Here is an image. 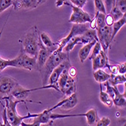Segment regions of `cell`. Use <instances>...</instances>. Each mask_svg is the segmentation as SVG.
I'll use <instances>...</instances> for the list:
<instances>
[{
  "label": "cell",
  "mask_w": 126,
  "mask_h": 126,
  "mask_svg": "<svg viewBox=\"0 0 126 126\" xmlns=\"http://www.w3.org/2000/svg\"><path fill=\"white\" fill-rule=\"evenodd\" d=\"M22 47L20 49L24 51L27 55L32 58H36L39 51L41 40L39 38V32L36 26L30 28L20 40Z\"/></svg>",
  "instance_id": "6da1fadb"
},
{
  "label": "cell",
  "mask_w": 126,
  "mask_h": 126,
  "mask_svg": "<svg viewBox=\"0 0 126 126\" xmlns=\"http://www.w3.org/2000/svg\"><path fill=\"white\" fill-rule=\"evenodd\" d=\"M68 59H70L69 53H65L63 51H58L56 50L50 55L48 61L40 71L42 80V86L48 85V79L52 71L61 63Z\"/></svg>",
  "instance_id": "7a4b0ae2"
},
{
  "label": "cell",
  "mask_w": 126,
  "mask_h": 126,
  "mask_svg": "<svg viewBox=\"0 0 126 126\" xmlns=\"http://www.w3.org/2000/svg\"><path fill=\"white\" fill-rule=\"evenodd\" d=\"M2 100H5V104L3 106L5 108L6 116H7V119H8L9 123L12 126H20V123L24 119H30L29 114H27V116H21L19 115L17 111V104H20V103L26 104L27 103L26 101L18 100H13V97L11 96L3 97V98H2Z\"/></svg>",
  "instance_id": "3957f363"
},
{
  "label": "cell",
  "mask_w": 126,
  "mask_h": 126,
  "mask_svg": "<svg viewBox=\"0 0 126 126\" xmlns=\"http://www.w3.org/2000/svg\"><path fill=\"white\" fill-rule=\"evenodd\" d=\"M49 88H53V89L56 90L58 92H60L58 88L57 87L56 85H45V86H41V87H39L36 88L27 89L24 87H23L22 85L17 84L14 88V89L11 92L9 96L12 97L13 98H15L16 100H24L26 102H30V103H37V104H41V102L32 101V100H28L27 98L32 91L41 90V89H49Z\"/></svg>",
  "instance_id": "277c9868"
},
{
  "label": "cell",
  "mask_w": 126,
  "mask_h": 126,
  "mask_svg": "<svg viewBox=\"0 0 126 126\" xmlns=\"http://www.w3.org/2000/svg\"><path fill=\"white\" fill-rule=\"evenodd\" d=\"M11 66L24 69V70L30 71L37 70L36 58L30 57L26 53H24L22 49H20L16 58L11 59Z\"/></svg>",
  "instance_id": "5b68a950"
},
{
  "label": "cell",
  "mask_w": 126,
  "mask_h": 126,
  "mask_svg": "<svg viewBox=\"0 0 126 126\" xmlns=\"http://www.w3.org/2000/svg\"><path fill=\"white\" fill-rule=\"evenodd\" d=\"M63 5H68L72 8V14L69 20L70 23L73 24H85L91 22V15L83 9L74 6L70 2V1H64Z\"/></svg>",
  "instance_id": "8992f818"
},
{
  "label": "cell",
  "mask_w": 126,
  "mask_h": 126,
  "mask_svg": "<svg viewBox=\"0 0 126 126\" xmlns=\"http://www.w3.org/2000/svg\"><path fill=\"white\" fill-rule=\"evenodd\" d=\"M89 29V25L88 24H73L72 27V29L68 35L61 39L58 42H56L57 45H58V49L57 51H62L63 47L66 45V43L70 41L71 39L80 36L82 34L87 31Z\"/></svg>",
  "instance_id": "52a82bcc"
},
{
  "label": "cell",
  "mask_w": 126,
  "mask_h": 126,
  "mask_svg": "<svg viewBox=\"0 0 126 126\" xmlns=\"http://www.w3.org/2000/svg\"><path fill=\"white\" fill-rule=\"evenodd\" d=\"M98 42L100 44L102 50L107 53L110 44L112 43V27L104 26L96 30Z\"/></svg>",
  "instance_id": "ba28073f"
},
{
  "label": "cell",
  "mask_w": 126,
  "mask_h": 126,
  "mask_svg": "<svg viewBox=\"0 0 126 126\" xmlns=\"http://www.w3.org/2000/svg\"><path fill=\"white\" fill-rule=\"evenodd\" d=\"M17 84V80L13 77L9 76H0V101H2V98L9 96Z\"/></svg>",
  "instance_id": "9c48e42d"
},
{
  "label": "cell",
  "mask_w": 126,
  "mask_h": 126,
  "mask_svg": "<svg viewBox=\"0 0 126 126\" xmlns=\"http://www.w3.org/2000/svg\"><path fill=\"white\" fill-rule=\"evenodd\" d=\"M57 49H58V46H55L52 48H47L44 46L42 42L40 43L39 51L36 57V66H37L38 71L39 72L41 71V70L45 66V63L48 61L50 55Z\"/></svg>",
  "instance_id": "30bf717a"
},
{
  "label": "cell",
  "mask_w": 126,
  "mask_h": 126,
  "mask_svg": "<svg viewBox=\"0 0 126 126\" xmlns=\"http://www.w3.org/2000/svg\"><path fill=\"white\" fill-rule=\"evenodd\" d=\"M46 1L45 0H17L13 2V7L15 10H32L35 9L38 6L45 3Z\"/></svg>",
  "instance_id": "8fae6325"
},
{
  "label": "cell",
  "mask_w": 126,
  "mask_h": 126,
  "mask_svg": "<svg viewBox=\"0 0 126 126\" xmlns=\"http://www.w3.org/2000/svg\"><path fill=\"white\" fill-rule=\"evenodd\" d=\"M70 66H71L70 59L66 60L65 61L61 63L58 66H57L52 71L51 74L49 76L48 85H57V82L58 81V79L61 76V75L62 74V73L63 72V70H66V69H69Z\"/></svg>",
  "instance_id": "7c38bea8"
},
{
  "label": "cell",
  "mask_w": 126,
  "mask_h": 126,
  "mask_svg": "<svg viewBox=\"0 0 126 126\" xmlns=\"http://www.w3.org/2000/svg\"><path fill=\"white\" fill-rule=\"evenodd\" d=\"M91 61H92L93 71H96L97 70H103L104 68H107L110 64L107 53H106L103 50H101L100 54L91 60Z\"/></svg>",
  "instance_id": "4fadbf2b"
},
{
  "label": "cell",
  "mask_w": 126,
  "mask_h": 126,
  "mask_svg": "<svg viewBox=\"0 0 126 126\" xmlns=\"http://www.w3.org/2000/svg\"><path fill=\"white\" fill-rule=\"evenodd\" d=\"M98 42L97 36V32L95 30L88 29L85 31L82 36H80V42L79 44L86 45L92 42Z\"/></svg>",
  "instance_id": "5bb4252c"
},
{
  "label": "cell",
  "mask_w": 126,
  "mask_h": 126,
  "mask_svg": "<svg viewBox=\"0 0 126 126\" xmlns=\"http://www.w3.org/2000/svg\"><path fill=\"white\" fill-rule=\"evenodd\" d=\"M97 42H92L91 43H88V44H86V45H84L82 48L79 50V61L82 63H84L89 57V54H91V49L94 47V45H95Z\"/></svg>",
  "instance_id": "9a60e30c"
},
{
  "label": "cell",
  "mask_w": 126,
  "mask_h": 126,
  "mask_svg": "<svg viewBox=\"0 0 126 126\" xmlns=\"http://www.w3.org/2000/svg\"><path fill=\"white\" fill-rule=\"evenodd\" d=\"M113 106H115L117 108H125L126 106V100H125V92L121 94L117 88L116 87L115 94L112 98Z\"/></svg>",
  "instance_id": "2e32d148"
},
{
  "label": "cell",
  "mask_w": 126,
  "mask_h": 126,
  "mask_svg": "<svg viewBox=\"0 0 126 126\" xmlns=\"http://www.w3.org/2000/svg\"><path fill=\"white\" fill-rule=\"evenodd\" d=\"M85 114V116L86 119V122L88 126H95L99 118L97 110L96 108H91L89 109Z\"/></svg>",
  "instance_id": "e0dca14e"
},
{
  "label": "cell",
  "mask_w": 126,
  "mask_h": 126,
  "mask_svg": "<svg viewBox=\"0 0 126 126\" xmlns=\"http://www.w3.org/2000/svg\"><path fill=\"white\" fill-rule=\"evenodd\" d=\"M78 104V94L77 92L73 93L70 96L66 97V101L64 104L60 107L64 110H69L74 108Z\"/></svg>",
  "instance_id": "ac0fdd59"
},
{
  "label": "cell",
  "mask_w": 126,
  "mask_h": 126,
  "mask_svg": "<svg viewBox=\"0 0 126 126\" xmlns=\"http://www.w3.org/2000/svg\"><path fill=\"white\" fill-rule=\"evenodd\" d=\"M93 77L97 82L101 85L102 83L109 81V79L111 77V74L107 73L104 70H97L96 71H94Z\"/></svg>",
  "instance_id": "d6986e66"
},
{
  "label": "cell",
  "mask_w": 126,
  "mask_h": 126,
  "mask_svg": "<svg viewBox=\"0 0 126 126\" xmlns=\"http://www.w3.org/2000/svg\"><path fill=\"white\" fill-rule=\"evenodd\" d=\"M126 24V15H124L122 18L119 20L118 21H116L113 23L112 26V36H111V41L112 42L114 38L116 37L119 31L122 28L123 26H125Z\"/></svg>",
  "instance_id": "ffe728a7"
},
{
  "label": "cell",
  "mask_w": 126,
  "mask_h": 126,
  "mask_svg": "<svg viewBox=\"0 0 126 126\" xmlns=\"http://www.w3.org/2000/svg\"><path fill=\"white\" fill-rule=\"evenodd\" d=\"M39 38L41 40V42L45 48H52L55 46H58L56 43L53 42L51 39L50 36L45 32H39Z\"/></svg>",
  "instance_id": "44dd1931"
},
{
  "label": "cell",
  "mask_w": 126,
  "mask_h": 126,
  "mask_svg": "<svg viewBox=\"0 0 126 126\" xmlns=\"http://www.w3.org/2000/svg\"><path fill=\"white\" fill-rule=\"evenodd\" d=\"M99 99L102 104H104L105 106H107L108 107H113V102H112V98L105 92V91H103L101 85H100V94H99Z\"/></svg>",
  "instance_id": "7402d4cb"
},
{
  "label": "cell",
  "mask_w": 126,
  "mask_h": 126,
  "mask_svg": "<svg viewBox=\"0 0 126 126\" xmlns=\"http://www.w3.org/2000/svg\"><path fill=\"white\" fill-rule=\"evenodd\" d=\"M109 83L112 86H117L120 84H125L126 82V76L125 75H111L110 79H109Z\"/></svg>",
  "instance_id": "603a6c76"
},
{
  "label": "cell",
  "mask_w": 126,
  "mask_h": 126,
  "mask_svg": "<svg viewBox=\"0 0 126 126\" xmlns=\"http://www.w3.org/2000/svg\"><path fill=\"white\" fill-rule=\"evenodd\" d=\"M80 42V36H77V37H75V38H73L71 39L70 41H69L66 45L63 47L62 51L65 52V53H69L74 48V47L76 46V45L79 44Z\"/></svg>",
  "instance_id": "cb8c5ba5"
},
{
  "label": "cell",
  "mask_w": 126,
  "mask_h": 126,
  "mask_svg": "<svg viewBox=\"0 0 126 126\" xmlns=\"http://www.w3.org/2000/svg\"><path fill=\"white\" fill-rule=\"evenodd\" d=\"M94 3L96 12L107 15V10L105 7V4L103 0H94Z\"/></svg>",
  "instance_id": "d4e9b609"
},
{
  "label": "cell",
  "mask_w": 126,
  "mask_h": 126,
  "mask_svg": "<svg viewBox=\"0 0 126 126\" xmlns=\"http://www.w3.org/2000/svg\"><path fill=\"white\" fill-rule=\"evenodd\" d=\"M94 17L96 19V26H97L96 30L98 29V28H100V27L106 26V24H105L106 15H105L96 12L95 15H94Z\"/></svg>",
  "instance_id": "484cf974"
},
{
  "label": "cell",
  "mask_w": 126,
  "mask_h": 126,
  "mask_svg": "<svg viewBox=\"0 0 126 126\" xmlns=\"http://www.w3.org/2000/svg\"><path fill=\"white\" fill-rule=\"evenodd\" d=\"M109 15L112 17L114 22L118 21L119 20H120L121 18H122V17L124 16V15L121 12V11L115 5H114L112 8V9L110 10Z\"/></svg>",
  "instance_id": "4316f807"
},
{
  "label": "cell",
  "mask_w": 126,
  "mask_h": 126,
  "mask_svg": "<svg viewBox=\"0 0 126 126\" xmlns=\"http://www.w3.org/2000/svg\"><path fill=\"white\" fill-rule=\"evenodd\" d=\"M101 50H102V48H101L100 44L98 42H97L95 43V45H94V47L92 48V49H91V54L88 57V59L91 61L93 58H94L96 56H97L100 54V52Z\"/></svg>",
  "instance_id": "83f0119b"
},
{
  "label": "cell",
  "mask_w": 126,
  "mask_h": 126,
  "mask_svg": "<svg viewBox=\"0 0 126 126\" xmlns=\"http://www.w3.org/2000/svg\"><path fill=\"white\" fill-rule=\"evenodd\" d=\"M14 0H0V14L13 5Z\"/></svg>",
  "instance_id": "f1b7e54d"
},
{
  "label": "cell",
  "mask_w": 126,
  "mask_h": 126,
  "mask_svg": "<svg viewBox=\"0 0 126 126\" xmlns=\"http://www.w3.org/2000/svg\"><path fill=\"white\" fill-rule=\"evenodd\" d=\"M115 6L123 15H125L126 13V1L125 0H119V1H116Z\"/></svg>",
  "instance_id": "f546056e"
},
{
  "label": "cell",
  "mask_w": 126,
  "mask_h": 126,
  "mask_svg": "<svg viewBox=\"0 0 126 126\" xmlns=\"http://www.w3.org/2000/svg\"><path fill=\"white\" fill-rule=\"evenodd\" d=\"M111 123V120L107 116H104L98 119L95 126H110Z\"/></svg>",
  "instance_id": "4dcf8cb0"
},
{
  "label": "cell",
  "mask_w": 126,
  "mask_h": 126,
  "mask_svg": "<svg viewBox=\"0 0 126 126\" xmlns=\"http://www.w3.org/2000/svg\"><path fill=\"white\" fill-rule=\"evenodd\" d=\"M8 66H11V60L4 59L0 55V73H2L5 69Z\"/></svg>",
  "instance_id": "1f68e13d"
},
{
  "label": "cell",
  "mask_w": 126,
  "mask_h": 126,
  "mask_svg": "<svg viewBox=\"0 0 126 126\" xmlns=\"http://www.w3.org/2000/svg\"><path fill=\"white\" fill-rule=\"evenodd\" d=\"M70 2L77 8L83 9V7L86 4L87 1L86 0H71V1H70Z\"/></svg>",
  "instance_id": "d6a6232c"
},
{
  "label": "cell",
  "mask_w": 126,
  "mask_h": 126,
  "mask_svg": "<svg viewBox=\"0 0 126 126\" xmlns=\"http://www.w3.org/2000/svg\"><path fill=\"white\" fill-rule=\"evenodd\" d=\"M118 66V74L119 75H125L126 73V63L123 62L122 63L117 64Z\"/></svg>",
  "instance_id": "836d02e7"
},
{
  "label": "cell",
  "mask_w": 126,
  "mask_h": 126,
  "mask_svg": "<svg viewBox=\"0 0 126 126\" xmlns=\"http://www.w3.org/2000/svg\"><path fill=\"white\" fill-rule=\"evenodd\" d=\"M107 69L110 71L111 75H118V66L117 65H112V64H109V66H107Z\"/></svg>",
  "instance_id": "e575fe53"
},
{
  "label": "cell",
  "mask_w": 126,
  "mask_h": 126,
  "mask_svg": "<svg viewBox=\"0 0 126 126\" xmlns=\"http://www.w3.org/2000/svg\"><path fill=\"white\" fill-rule=\"evenodd\" d=\"M20 126H41V124L39 122L35 121V120L32 119V121L30 123H27V122H24V121H23L20 123Z\"/></svg>",
  "instance_id": "d590c367"
},
{
  "label": "cell",
  "mask_w": 126,
  "mask_h": 126,
  "mask_svg": "<svg viewBox=\"0 0 126 126\" xmlns=\"http://www.w3.org/2000/svg\"><path fill=\"white\" fill-rule=\"evenodd\" d=\"M67 73H68V75L71 78H74L77 76V70H76V69L73 66H70V68L68 69V70H67Z\"/></svg>",
  "instance_id": "8d00e7d4"
},
{
  "label": "cell",
  "mask_w": 126,
  "mask_h": 126,
  "mask_svg": "<svg viewBox=\"0 0 126 126\" xmlns=\"http://www.w3.org/2000/svg\"><path fill=\"white\" fill-rule=\"evenodd\" d=\"M4 107V106H3ZM2 120H3V124L5 125V126H12L8 122L7 116H6V112H5V108L4 107L3 110H2Z\"/></svg>",
  "instance_id": "74e56055"
},
{
  "label": "cell",
  "mask_w": 126,
  "mask_h": 126,
  "mask_svg": "<svg viewBox=\"0 0 126 126\" xmlns=\"http://www.w3.org/2000/svg\"><path fill=\"white\" fill-rule=\"evenodd\" d=\"M113 23H114V20H113L112 17L109 14H107L106 15V18H105V24H106V25L109 26V27H112V24H113Z\"/></svg>",
  "instance_id": "f35d334b"
},
{
  "label": "cell",
  "mask_w": 126,
  "mask_h": 126,
  "mask_svg": "<svg viewBox=\"0 0 126 126\" xmlns=\"http://www.w3.org/2000/svg\"><path fill=\"white\" fill-rule=\"evenodd\" d=\"M63 2L64 1H62V0H58V1L55 2V6L57 8H61V6L63 5Z\"/></svg>",
  "instance_id": "ab89813d"
},
{
  "label": "cell",
  "mask_w": 126,
  "mask_h": 126,
  "mask_svg": "<svg viewBox=\"0 0 126 126\" xmlns=\"http://www.w3.org/2000/svg\"><path fill=\"white\" fill-rule=\"evenodd\" d=\"M51 122H53V121H51V122H48L47 124H42V125H41V126H52Z\"/></svg>",
  "instance_id": "60d3db41"
},
{
  "label": "cell",
  "mask_w": 126,
  "mask_h": 126,
  "mask_svg": "<svg viewBox=\"0 0 126 126\" xmlns=\"http://www.w3.org/2000/svg\"><path fill=\"white\" fill-rule=\"evenodd\" d=\"M2 30H3V28H2ZM2 30L0 31V37H1V35H2Z\"/></svg>",
  "instance_id": "b9f144b4"
},
{
  "label": "cell",
  "mask_w": 126,
  "mask_h": 126,
  "mask_svg": "<svg viewBox=\"0 0 126 126\" xmlns=\"http://www.w3.org/2000/svg\"><path fill=\"white\" fill-rule=\"evenodd\" d=\"M0 126H5V125L3 123H0Z\"/></svg>",
  "instance_id": "7bdbcfd3"
}]
</instances>
